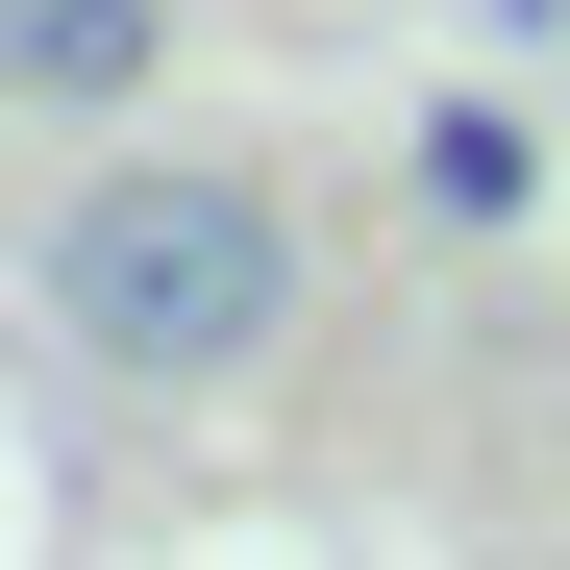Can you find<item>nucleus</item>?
I'll use <instances>...</instances> for the list:
<instances>
[{
  "label": "nucleus",
  "instance_id": "nucleus-1",
  "mask_svg": "<svg viewBox=\"0 0 570 570\" xmlns=\"http://www.w3.org/2000/svg\"><path fill=\"white\" fill-rule=\"evenodd\" d=\"M50 323L149 372V397H224V372L298 323V224H273V174H100V199L50 224Z\"/></svg>",
  "mask_w": 570,
  "mask_h": 570
},
{
  "label": "nucleus",
  "instance_id": "nucleus-2",
  "mask_svg": "<svg viewBox=\"0 0 570 570\" xmlns=\"http://www.w3.org/2000/svg\"><path fill=\"white\" fill-rule=\"evenodd\" d=\"M174 0H0V100H149Z\"/></svg>",
  "mask_w": 570,
  "mask_h": 570
},
{
  "label": "nucleus",
  "instance_id": "nucleus-3",
  "mask_svg": "<svg viewBox=\"0 0 570 570\" xmlns=\"http://www.w3.org/2000/svg\"><path fill=\"white\" fill-rule=\"evenodd\" d=\"M546 199V149H521V100H422V224H471V248H497Z\"/></svg>",
  "mask_w": 570,
  "mask_h": 570
}]
</instances>
